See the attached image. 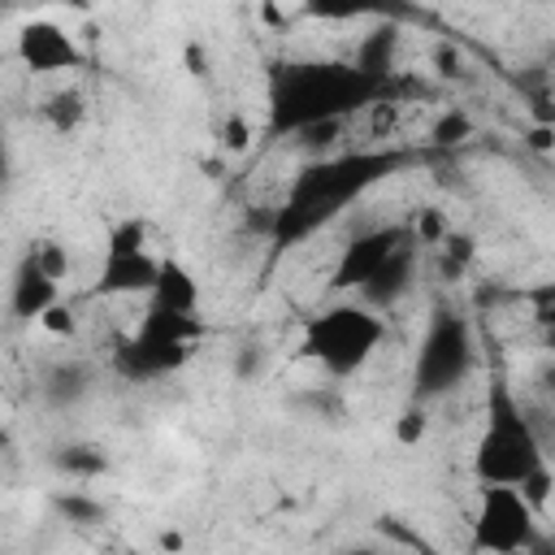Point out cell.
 Listing matches in <instances>:
<instances>
[{"instance_id":"obj_1","label":"cell","mask_w":555,"mask_h":555,"mask_svg":"<svg viewBox=\"0 0 555 555\" xmlns=\"http://www.w3.org/2000/svg\"><path fill=\"white\" fill-rule=\"evenodd\" d=\"M468 473L477 486H516L538 512H546V494H551L546 442L507 377H490Z\"/></svg>"},{"instance_id":"obj_2","label":"cell","mask_w":555,"mask_h":555,"mask_svg":"<svg viewBox=\"0 0 555 555\" xmlns=\"http://www.w3.org/2000/svg\"><path fill=\"white\" fill-rule=\"evenodd\" d=\"M377 95V74L347 61H299L282 65L269 87V121L282 134H308L343 121Z\"/></svg>"},{"instance_id":"obj_3","label":"cell","mask_w":555,"mask_h":555,"mask_svg":"<svg viewBox=\"0 0 555 555\" xmlns=\"http://www.w3.org/2000/svg\"><path fill=\"white\" fill-rule=\"evenodd\" d=\"M390 330L386 317L364 299H334L317 308L299 330V356L330 377H356L382 347Z\"/></svg>"},{"instance_id":"obj_4","label":"cell","mask_w":555,"mask_h":555,"mask_svg":"<svg viewBox=\"0 0 555 555\" xmlns=\"http://www.w3.org/2000/svg\"><path fill=\"white\" fill-rule=\"evenodd\" d=\"M204 334H208L204 317H173V312L143 308L139 321H134V330L117 343L113 369L126 382H160V377H173V373H182L199 356Z\"/></svg>"},{"instance_id":"obj_5","label":"cell","mask_w":555,"mask_h":555,"mask_svg":"<svg viewBox=\"0 0 555 555\" xmlns=\"http://www.w3.org/2000/svg\"><path fill=\"white\" fill-rule=\"evenodd\" d=\"M468 546L473 555H533L542 546V512L516 486H477Z\"/></svg>"},{"instance_id":"obj_6","label":"cell","mask_w":555,"mask_h":555,"mask_svg":"<svg viewBox=\"0 0 555 555\" xmlns=\"http://www.w3.org/2000/svg\"><path fill=\"white\" fill-rule=\"evenodd\" d=\"M160 260L165 256L152 247L143 217H126V221L108 225L104 256L95 269V295L100 299H147L156 286Z\"/></svg>"},{"instance_id":"obj_7","label":"cell","mask_w":555,"mask_h":555,"mask_svg":"<svg viewBox=\"0 0 555 555\" xmlns=\"http://www.w3.org/2000/svg\"><path fill=\"white\" fill-rule=\"evenodd\" d=\"M65 278H69V251L52 238L35 243L9 273V317L39 325L56 304H65Z\"/></svg>"},{"instance_id":"obj_8","label":"cell","mask_w":555,"mask_h":555,"mask_svg":"<svg viewBox=\"0 0 555 555\" xmlns=\"http://www.w3.org/2000/svg\"><path fill=\"white\" fill-rule=\"evenodd\" d=\"M13 56L26 74L35 78H56V74H78L87 65V48L78 43L74 30H65L52 17H30L13 35Z\"/></svg>"},{"instance_id":"obj_9","label":"cell","mask_w":555,"mask_h":555,"mask_svg":"<svg viewBox=\"0 0 555 555\" xmlns=\"http://www.w3.org/2000/svg\"><path fill=\"white\" fill-rule=\"evenodd\" d=\"M403 230H373L360 234L356 243H347L338 269H334V291H369L373 282L390 278L395 269H403Z\"/></svg>"},{"instance_id":"obj_10","label":"cell","mask_w":555,"mask_h":555,"mask_svg":"<svg viewBox=\"0 0 555 555\" xmlns=\"http://www.w3.org/2000/svg\"><path fill=\"white\" fill-rule=\"evenodd\" d=\"M143 308L173 312V317H204V286H199L195 269L186 260H178V256H165L160 273H156V286L143 299Z\"/></svg>"},{"instance_id":"obj_11","label":"cell","mask_w":555,"mask_h":555,"mask_svg":"<svg viewBox=\"0 0 555 555\" xmlns=\"http://www.w3.org/2000/svg\"><path fill=\"white\" fill-rule=\"evenodd\" d=\"M464 360H468L464 325H460V321H438V325L429 330L425 347H421V377H425L434 364H442V369H438V386H447L451 377L464 373ZM438 386H434V390H438Z\"/></svg>"},{"instance_id":"obj_12","label":"cell","mask_w":555,"mask_h":555,"mask_svg":"<svg viewBox=\"0 0 555 555\" xmlns=\"http://www.w3.org/2000/svg\"><path fill=\"white\" fill-rule=\"evenodd\" d=\"M425 434H429V412H425V403L399 408V416H395V442H399V447H416V442H425Z\"/></svg>"},{"instance_id":"obj_13","label":"cell","mask_w":555,"mask_h":555,"mask_svg":"<svg viewBox=\"0 0 555 555\" xmlns=\"http://www.w3.org/2000/svg\"><path fill=\"white\" fill-rule=\"evenodd\" d=\"M48 113H52L56 130H69V126H78V121H82V113H87V104H82V91H56Z\"/></svg>"},{"instance_id":"obj_14","label":"cell","mask_w":555,"mask_h":555,"mask_svg":"<svg viewBox=\"0 0 555 555\" xmlns=\"http://www.w3.org/2000/svg\"><path fill=\"white\" fill-rule=\"evenodd\" d=\"M39 330H48V334H56V338H65V334H74L78 330V321H74V312H69V304H56L43 321H39Z\"/></svg>"},{"instance_id":"obj_15","label":"cell","mask_w":555,"mask_h":555,"mask_svg":"<svg viewBox=\"0 0 555 555\" xmlns=\"http://www.w3.org/2000/svg\"><path fill=\"white\" fill-rule=\"evenodd\" d=\"M9 447V416H4V399H0V451Z\"/></svg>"},{"instance_id":"obj_16","label":"cell","mask_w":555,"mask_h":555,"mask_svg":"<svg viewBox=\"0 0 555 555\" xmlns=\"http://www.w3.org/2000/svg\"><path fill=\"white\" fill-rule=\"evenodd\" d=\"M356 555H369V551H356Z\"/></svg>"}]
</instances>
